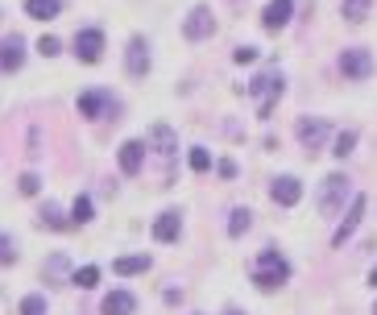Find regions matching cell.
<instances>
[{"label": "cell", "mask_w": 377, "mask_h": 315, "mask_svg": "<svg viewBox=\"0 0 377 315\" xmlns=\"http://www.w3.org/2000/svg\"><path fill=\"white\" fill-rule=\"evenodd\" d=\"M369 8H373V0H344V4H340L344 21H352V25H361V21L369 17Z\"/></svg>", "instance_id": "ac0fdd59"}, {"label": "cell", "mask_w": 377, "mask_h": 315, "mask_svg": "<svg viewBox=\"0 0 377 315\" xmlns=\"http://www.w3.org/2000/svg\"><path fill=\"white\" fill-rule=\"evenodd\" d=\"M100 54H104V34H100V29L75 34V58H79V62H100Z\"/></svg>", "instance_id": "52a82bcc"}, {"label": "cell", "mask_w": 377, "mask_h": 315, "mask_svg": "<svg viewBox=\"0 0 377 315\" xmlns=\"http://www.w3.org/2000/svg\"><path fill=\"white\" fill-rule=\"evenodd\" d=\"M125 62H129V75H133V79H142L145 71H149V54H145V42H142V38H133V42H129Z\"/></svg>", "instance_id": "5bb4252c"}, {"label": "cell", "mask_w": 377, "mask_h": 315, "mask_svg": "<svg viewBox=\"0 0 377 315\" xmlns=\"http://www.w3.org/2000/svg\"><path fill=\"white\" fill-rule=\"evenodd\" d=\"M212 29H216V21H212V8H203V4H199V8H191L187 21H183V34H187L191 42H203Z\"/></svg>", "instance_id": "8992f818"}, {"label": "cell", "mask_w": 377, "mask_h": 315, "mask_svg": "<svg viewBox=\"0 0 377 315\" xmlns=\"http://www.w3.org/2000/svg\"><path fill=\"white\" fill-rule=\"evenodd\" d=\"M344 195H348V179H344V175H328V179H324V191H320V212H324V216H336L340 203H344Z\"/></svg>", "instance_id": "277c9868"}, {"label": "cell", "mask_w": 377, "mask_h": 315, "mask_svg": "<svg viewBox=\"0 0 377 315\" xmlns=\"http://www.w3.org/2000/svg\"><path fill=\"white\" fill-rule=\"evenodd\" d=\"M179 232H183V220H179V212H162L158 216V224H153V236L166 245V241H179Z\"/></svg>", "instance_id": "9a60e30c"}, {"label": "cell", "mask_w": 377, "mask_h": 315, "mask_svg": "<svg viewBox=\"0 0 377 315\" xmlns=\"http://www.w3.org/2000/svg\"><path fill=\"white\" fill-rule=\"evenodd\" d=\"M282 75L278 71H266V75H257L253 83H249V95H257V112L261 116H270L274 112V104H278V95H282Z\"/></svg>", "instance_id": "7a4b0ae2"}, {"label": "cell", "mask_w": 377, "mask_h": 315, "mask_svg": "<svg viewBox=\"0 0 377 315\" xmlns=\"http://www.w3.org/2000/svg\"><path fill=\"white\" fill-rule=\"evenodd\" d=\"M71 282H75L79 290H92L95 282H100V270H95V266H83V270H75V278H71Z\"/></svg>", "instance_id": "603a6c76"}, {"label": "cell", "mask_w": 377, "mask_h": 315, "mask_svg": "<svg viewBox=\"0 0 377 315\" xmlns=\"http://www.w3.org/2000/svg\"><path fill=\"white\" fill-rule=\"evenodd\" d=\"M8 262H17V249H13L8 236H0V266H8Z\"/></svg>", "instance_id": "83f0119b"}, {"label": "cell", "mask_w": 377, "mask_h": 315, "mask_svg": "<svg viewBox=\"0 0 377 315\" xmlns=\"http://www.w3.org/2000/svg\"><path fill=\"white\" fill-rule=\"evenodd\" d=\"M228 315H240V311H228Z\"/></svg>", "instance_id": "d6a6232c"}, {"label": "cell", "mask_w": 377, "mask_h": 315, "mask_svg": "<svg viewBox=\"0 0 377 315\" xmlns=\"http://www.w3.org/2000/svg\"><path fill=\"white\" fill-rule=\"evenodd\" d=\"M149 141H153V145H158V154H166V158H170V154L179 149V141H174V133H170L166 125H153V133H149Z\"/></svg>", "instance_id": "ffe728a7"}, {"label": "cell", "mask_w": 377, "mask_h": 315, "mask_svg": "<svg viewBox=\"0 0 377 315\" xmlns=\"http://www.w3.org/2000/svg\"><path fill=\"white\" fill-rule=\"evenodd\" d=\"M324 137H328V121H320V116H315V121H311V116H303V121H299V141H303L311 154L324 145Z\"/></svg>", "instance_id": "9c48e42d"}, {"label": "cell", "mask_w": 377, "mask_h": 315, "mask_svg": "<svg viewBox=\"0 0 377 315\" xmlns=\"http://www.w3.org/2000/svg\"><path fill=\"white\" fill-rule=\"evenodd\" d=\"M108 104H112V95H108V91H83V95H79V116L95 121Z\"/></svg>", "instance_id": "7c38bea8"}, {"label": "cell", "mask_w": 377, "mask_h": 315, "mask_svg": "<svg viewBox=\"0 0 377 315\" xmlns=\"http://www.w3.org/2000/svg\"><path fill=\"white\" fill-rule=\"evenodd\" d=\"M21 315H46V299L42 295H25L21 299Z\"/></svg>", "instance_id": "d4e9b609"}, {"label": "cell", "mask_w": 377, "mask_h": 315, "mask_svg": "<svg viewBox=\"0 0 377 315\" xmlns=\"http://www.w3.org/2000/svg\"><path fill=\"white\" fill-rule=\"evenodd\" d=\"M352 145H357V133H352V129H344V133L336 137V149H331V154H336V158H348V154H352Z\"/></svg>", "instance_id": "cb8c5ba5"}, {"label": "cell", "mask_w": 377, "mask_h": 315, "mask_svg": "<svg viewBox=\"0 0 377 315\" xmlns=\"http://www.w3.org/2000/svg\"><path fill=\"white\" fill-rule=\"evenodd\" d=\"M38 187H42L38 175H21V195H38Z\"/></svg>", "instance_id": "4dcf8cb0"}, {"label": "cell", "mask_w": 377, "mask_h": 315, "mask_svg": "<svg viewBox=\"0 0 377 315\" xmlns=\"http://www.w3.org/2000/svg\"><path fill=\"white\" fill-rule=\"evenodd\" d=\"M290 8H294V0H270L266 4V17H261V25L274 34V29H282L286 21H290Z\"/></svg>", "instance_id": "8fae6325"}, {"label": "cell", "mask_w": 377, "mask_h": 315, "mask_svg": "<svg viewBox=\"0 0 377 315\" xmlns=\"http://www.w3.org/2000/svg\"><path fill=\"white\" fill-rule=\"evenodd\" d=\"M249 224H253V212L236 208V212H233V220H228V236H245V232H249Z\"/></svg>", "instance_id": "44dd1931"}, {"label": "cell", "mask_w": 377, "mask_h": 315, "mask_svg": "<svg viewBox=\"0 0 377 315\" xmlns=\"http://www.w3.org/2000/svg\"><path fill=\"white\" fill-rule=\"evenodd\" d=\"M286 278H290V266H286L282 253H274V249H266L261 257H257V270H253V282H257V290H278Z\"/></svg>", "instance_id": "6da1fadb"}, {"label": "cell", "mask_w": 377, "mask_h": 315, "mask_svg": "<svg viewBox=\"0 0 377 315\" xmlns=\"http://www.w3.org/2000/svg\"><path fill=\"white\" fill-rule=\"evenodd\" d=\"M270 195H274V203H282V208H294V203L303 199V182L294 179V175H282V179L270 187Z\"/></svg>", "instance_id": "ba28073f"}, {"label": "cell", "mask_w": 377, "mask_h": 315, "mask_svg": "<svg viewBox=\"0 0 377 315\" xmlns=\"http://www.w3.org/2000/svg\"><path fill=\"white\" fill-rule=\"evenodd\" d=\"M133 311H137V299L129 290H112L104 299V315H133Z\"/></svg>", "instance_id": "2e32d148"}, {"label": "cell", "mask_w": 377, "mask_h": 315, "mask_svg": "<svg viewBox=\"0 0 377 315\" xmlns=\"http://www.w3.org/2000/svg\"><path fill=\"white\" fill-rule=\"evenodd\" d=\"M92 220V199L88 195H79L75 199V208H71V224H88Z\"/></svg>", "instance_id": "7402d4cb"}, {"label": "cell", "mask_w": 377, "mask_h": 315, "mask_svg": "<svg viewBox=\"0 0 377 315\" xmlns=\"http://www.w3.org/2000/svg\"><path fill=\"white\" fill-rule=\"evenodd\" d=\"M365 208H369V199H365V195H352V208H348V216H344V220H340V228L331 232V245H336V249H340V245H344V241L357 232V224L365 220Z\"/></svg>", "instance_id": "5b68a950"}, {"label": "cell", "mask_w": 377, "mask_h": 315, "mask_svg": "<svg viewBox=\"0 0 377 315\" xmlns=\"http://www.w3.org/2000/svg\"><path fill=\"white\" fill-rule=\"evenodd\" d=\"M25 62V42L17 38V34H8L4 42H0V71H17Z\"/></svg>", "instance_id": "30bf717a"}, {"label": "cell", "mask_w": 377, "mask_h": 315, "mask_svg": "<svg viewBox=\"0 0 377 315\" xmlns=\"http://www.w3.org/2000/svg\"><path fill=\"white\" fill-rule=\"evenodd\" d=\"M25 13H29L34 21H50V17L62 13V0H25Z\"/></svg>", "instance_id": "e0dca14e"}, {"label": "cell", "mask_w": 377, "mask_h": 315, "mask_svg": "<svg viewBox=\"0 0 377 315\" xmlns=\"http://www.w3.org/2000/svg\"><path fill=\"white\" fill-rule=\"evenodd\" d=\"M58 50H62V46H58V38H42V42H38V54H46V58H54V54H58Z\"/></svg>", "instance_id": "f546056e"}, {"label": "cell", "mask_w": 377, "mask_h": 315, "mask_svg": "<svg viewBox=\"0 0 377 315\" xmlns=\"http://www.w3.org/2000/svg\"><path fill=\"white\" fill-rule=\"evenodd\" d=\"M233 58L240 62V67H245V62H257V46H236Z\"/></svg>", "instance_id": "f1b7e54d"}, {"label": "cell", "mask_w": 377, "mask_h": 315, "mask_svg": "<svg viewBox=\"0 0 377 315\" xmlns=\"http://www.w3.org/2000/svg\"><path fill=\"white\" fill-rule=\"evenodd\" d=\"M112 270L125 274V278H129V274H145V270H149V257H145V253H137V257H116Z\"/></svg>", "instance_id": "d6986e66"}, {"label": "cell", "mask_w": 377, "mask_h": 315, "mask_svg": "<svg viewBox=\"0 0 377 315\" xmlns=\"http://www.w3.org/2000/svg\"><path fill=\"white\" fill-rule=\"evenodd\" d=\"M142 162H145V145L142 141H125V145H121V170H125V175H137Z\"/></svg>", "instance_id": "4fadbf2b"}, {"label": "cell", "mask_w": 377, "mask_h": 315, "mask_svg": "<svg viewBox=\"0 0 377 315\" xmlns=\"http://www.w3.org/2000/svg\"><path fill=\"white\" fill-rule=\"evenodd\" d=\"M207 166H212V154H207V149H199V145H195V149H191V170H199V175H203V170H207Z\"/></svg>", "instance_id": "4316f807"}, {"label": "cell", "mask_w": 377, "mask_h": 315, "mask_svg": "<svg viewBox=\"0 0 377 315\" xmlns=\"http://www.w3.org/2000/svg\"><path fill=\"white\" fill-rule=\"evenodd\" d=\"M369 282H373V286H377V270H373V274H369Z\"/></svg>", "instance_id": "1f68e13d"}, {"label": "cell", "mask_w": 377, "mask_h": 315, "mask_svg": "<svg viewBox=\"0 0 377 315\" xmlns=\"http://www.w3.org/2000/svg\"><path fill=\"white\" fill-rule=\"evenodd\" d=\"M42 224L46 228H67V220H62V212H58L54 203H46V208H42Z\"/></svg>", "instance_id": "484cf974"}, {"label": "cell", "mask_w": 377, "mask_h": 315, "mask_svg": "<svg viewBox=\"0 0 377 315\" xmlns=\"http://www.w3.org/2000/svg\"><path fill=\"white\" fill-rule=\"evenodd\" d=\"M340 71H344V79H369L373 75V54L369 50H361V46H352V50H344L340 54Z\"/></svg>", "instance_id": "3957f363"}]
</instances>
